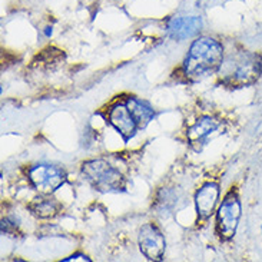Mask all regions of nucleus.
Masks as SVG:
<instances>
[{
  "label": "nucleus",
  "mask_w": 262,
  "mask_h": 262,
  "mask_svg": "<svg viewBox=\"0 0 262 262\" xmlns=\"http://www.w3.org/2000/svg\"><path fill=\"white\" fill-rule=\"evenodd\" d=\"M222 82L229 86L255 83L262 73L261 57L251 52H239L228 57L220 68Z\"/></svg>",
  "instance_id": "f03ea898"
},
{
  "label": "nucleus",
  "mask_w": 262,
  "mask_h": 262,
  "mask_svg": "<svg viewBox=\"0 0 262 262\" xmlns=\"http://www.w3.org/2000/svg\"><path fill=\"white\" fill-rule=\"evenodd\" d=\"M45 35H46V36H50V35H52V29H50V28L46 29V32H45Z\"/></svg>",
  "instance_id": "4468645a"
},
{
  "label": "nucleus",
  "mask_w": 262,
  "mask_h": 262,
  "mask_svg": "<svg viewBox=\"0 0 262 262\" xmlns=\"http://www.w3.org/2000/svg\"><path fill=\"white\" fill-rule=\"evenodd\" d=\"M29 179L32 185L43 195H50L52 192L59 189L66 181V173L62 168L49 165V163H40L35 165L29 170Z\"/></svg>",
  "instance_id": "39448f33"
},
{
  "label": "nucleus",
  "mask_w": 262,
  "mask_h": 262,
  "mask_svg": "<svg viewBox=\"0 0 262 262\" xmlns=\"http://www.w3.org/2000/svg\"><path fill=\"white\" fill-rule=\"evenodd\" d=\"M218 128H220V122L216 119H213L211 116H202L192 126L188 128V132H186L188 141L192 146L204 145L211 134H213Z\"/></svg>",
  "instance_id": "1a4fd4ad"
},
{
  "label": "nucleus",
  "mask_w": 262,
  "mask_h": 262,
  "mask_svg": "<svg viewBox=\"0 0 262 262\" xmlns=\"http://www.w3.org/2000/svg\"><path fill=\"white\" fill-rule=\"evenodd\" d=\"M241 202L235 191H229L216 213V231L222 239H231L236 234L241 220Z\"/></svg>",
  "instance_id": "20e7f679"
},
{
  "label": "nucleus",
  "mask_w": 262,
  "mask_h": 262,
  "mask_svg": "<svg viewBox=\"0 0 262 262\" xmlns=\"http://www.w3.org/2000/svg\"><path fill=\"white\" fill-rule=\"evenodd\" d=\"M82 173L92 184L95 189L100 192H112L121 189L123 177L105 159H92L82 165Z\"/></svg>",
  "instance_id": "7ed1b4c3"
},
{
  "label": "nucleus",
  "mask_w": 262,
  "mask_h": 262,
  "mask_svg": "<svg viewBox=\"0 0 262 262\" xmlns=\"http://www.w3.org/2000/svg\"><path fill=\"white\" fill-rule=\"evenodd\" d=\"M126 105L129 107V112L134 116L135 122L138 123V128H145L154 118V111L148 105L142 103L141 100L132 98L126 102Z\"/></svg>",
  "instance_id": "f8f14e48"
},
{
  "label": "nucleus",
  "mask_w": 262,
  "mask_h": 262,
  "mask_svg": "<svg viewBox=\"0 0 262 262\" xmlns=\"http://www.w3.org/2000/svg\"><path fill=\"white\" fill-rule=\"evenodd\" d=\"M220 198V186L215 182H208L205 184L195 196V204H196V211L201 218H208L213 212L216 202Z\"/></svg>",
  "instance_id": "6e6552de"
},
{
  "label": "nucleus",
  "mask_w": 262,
  "mask_h": 262,
  "mask_svg": "<svg viewBox=\"0 0 262 262\" xmlns=\"http://www.w3.org/2000/svg\"><path fill=\"white\" fill-rule=\"evenodd\" d=\"M202 28V20L198 16H189V17H175L169 21L168 32L169 35L177 40H184L188 37L196 35Z\"/></svg>",
  "instance_id": "9d476101"
},
{
  "label": "nucleus",
  "mask_w": 262,
  "mask_h": 262,
  "mask_svg": "<svg viewBox=\"0 0 262 262\" xmlns=\"http://www.w3.org/2000/svg\"><path fill=\"white\" fill-rule=\"evenodd\" d=\"M261 229H262V227H261Z\"/></svg>",
  "instance_id": "2eb2a0df"
},
{
  "label": "nucleus",
  "mask_w": 262,
  "mask_h": 262,
  "mask_svg": "<svg viewBox=\"0 0 262 262\" xmlns=\"http://www.w3.org/2000/svg\"><path fill=\"white\" fill-rule=\"evenodd\" d=\"M166 242L161 229L155 224H146L139 231V249L149 261H161Z\"/></svg>",
  "instance_id": "423d86ee"
},
{
  "label": "nucleus",
  "mask_w": 262,
  "mask_h": 262,
  "mask_svg": "<svg viewBox=\"0 0 262 262\" xmlns=\"http://www.w3.org/2000/svg\"><path fill=\"white\" fill-rule=\"evenodd\" d=\"M29 209L39 218H52L59 212L60 205L56 199L37 198L29 205Z\"/></svg>",
  "instance_id": "9b49d317"
},
{
  "label": "nucleus",
  "mask_w": 262,
  "mask_h": 262,
  "mask_svg": "<svg viewBox=\"0 0 262 262\" xmlns=\"http://www.w3.org/2000/svg\"><path fill=\"white\" fill-rule=\"evenodd\" d=\"M224 62V48L212 37H199L192 43L184 62V75L191 82H198L220 71Z\"/></svg>",
  "instance_id": "f257e3e1"
},
{
  "label": "nucleus",
  "mask_w": 262,
  "mask_h": 262,
  "mask_svg": "<svg viewBox=\"0 0 262 262\" xmlns=\"http://www.w3.org/2000/svg\"><path fill=\"white\" fill-rule=\"evenodd\" d=\"M109 122L125 138V141H129L138 129V123L135 122L134 116L129 112L126 103H118L109 111Z\"/></svg>",
  "instance_id": "0eeeda50"
},
{
  "label": "nucleus",
  "mask_w": 262,
  "mask_h": 262,
  "mask_svg": "<svg viewBox=\"0 0 262 262\" xmlns=\"http://www.w3.org/2000/svg\"><path fill=\"white\" fill-rule=\"evenodd\" d=\"M78 259H80V261H91L88 256L82 255V254H76V255H72V256H69V258H64L63 261L69 262V261H78Z\"/></svg>",
  "instance_id": "ddd939ff"
}]
</instances>
